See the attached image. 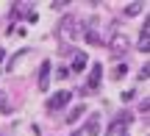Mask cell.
<instances>
[{"instance_id": "6da1fadb", "label": "cell", "mask_w": 150, "mask_h": 136, "mask_svg": "<svg viewBox=\"0 0 150 136\" xmlns=\"http://www.w3.org/2000/svg\"><path fill=\"white\" fill-rule=\"evenodd\" d=\"M70 97H72L70 92H59L56 97H50V100H47V111H59V109H64V106L70 103Z\"/></svg>"}, {"instance_id": "7a4b0ae2", "label": "cell", "mask_w": 150, "mask_h": 136, "mask_svg": "<svg viewBox=\"0 0 150 136\" xmlns=\"http://www.w3.org/2000/svg\"><path fill=\"white\" fill-rule=\"evenodd\" d=\"M59 33H61L64 39H75V36H78V33H75V20H72V17H64V20H61Z\"/></svg>"}, {"instance_id": "3957f363", "label": "cell", "mask_w": 150, "mask_h": 136, "mask_svg": "<svg viewBox=\"0 0 150 136\" xmlns=\"http://www.w3.org/2000/svg\"><path fill=\"white\" fill-rule=\"evenodd\" d=\"M47 86H50V61H42V67H39V89L47 92Z\"/></svg>"}, {"instance_id": "277c9868", "label": "cell", "mask_w": 150, "mask_h": 136, "mask_svg": "<svg viewBox=\"0 0 150 136\" xmlns=\"http://www.w3.org/2000/svg\"><path fill=\"white\" fill-rule=\"evenodd\" d=\"M128 120H131V117H128V114H122V117H120V120L111 125V131H108L106 136H128V133H125V125H128Z\"/></svg>"}, {"instance_id": "5b68a950", "label": "cell", "mask_w": 150, "mask_h": 136, "mask_svg": "<svg viewBox=\"0 0 150 136\" xmlns=\"http://www.w3.org/2000/svg\"><path fill=\"white\" fill-rule=\"evenodd\" d=\"M83 133H86V136H100V114H92V117H89Z\"/></svg>"}, {"instance_id": "8992f818", "label": "cell", "mask_w": 150, "mask_h": 136, "mask_svg": "<svg viewBox=\"0 0 150 136\" xmlns=\"http://www.w3.org/2000/svg\"><path fill=\"white\" fill-rule=\"evenodd\" d=\"M100 75H103L100 64H95V67H92V75H89V83H86V92H95V89H97V83H100Z\"/></svg>"}, {"instance_id": "52a82bcc", "label": "cell", "mask_w": 150, "mask_h": 136, "mask_svg": "<svg viewBox=\"0 0 150 136\" xmlns=\"http://www.w3.org/2000/svg\"><path fill=\"white\" fill-rule=\"evenodd\" d=\"M86 67V53H75V58H72V72H81Z\"/></svg>"}, {"instance_id": "ba28073f", "label": "cell", "mask_w": 150, "mask_h": 136, "mask_svg": "<svg viewBox=\"0 0 150 136\" xmlns=\"http://www.w3.org/2000/svg\"><path fill=\"white\" fill-rule=\"evenodd\" d=\"M125 44H128V42H125V36H114L111 50H114V53H120V50H125Z\"/></svg>"}, {"instance_id": "9c48e42d", "label": "cell", "mask_w": 150, "mask_h": 136, "mask_svg": "<svg viewBox=\"0 0 150 136\" xmlns=\"http://www.w3.org/2000/svg\"><path fill=\"white\" fill-rule=\"evenodd\" d=\"M83 111H86V109H83V106H78V109H72V111H70V114H67V122H75V120H78V117H81V114H83Z\"/></svg>"}, {"instance_id": "30bf717a", "label": "cell", "mask_w": 150, "mask_h": 136, "mask_svg": "<svg viewBox=\"0 0 150 136\" xmlns=\"http://www.w3.org/2000/svg\"><path fill=\"white\" fill-rule=\"evenodd\" d=\"M139 11H142V3H131L128 8H125V14H128V17H134V14H139Z\"/></svg>"}, {"instance_id": "8fae6325", "label": "cell", "mask_w": 150, "mask_h": 136, "mask_svg": "<svg viewBox=\"0 0 150 136\" xmlns=\"http://www.w3.org/2000/svg\"><path fill=\"white\" fill-rule=\"evenodd\" d=\"M125 72H128V67H125V64H122V67H117V72H114V75H117V78H122V75H125Z\"/></svg>"}, {"instance_id": "7c38bea8", "label": "cell", "mask_w": 150, "mask_h": 136, "mask_svg": "<svg viewBox=\"0 0 150 136\" xmlns=\"http://www.w3.org/2000/svg\"><path fill=\"white\" fill-rule=\"evenodd\" d=\"M3 58H6V50H0V64H3Z\"/></svg>"}, {"instance_id": "4fadbf2b", "label": "cell", "mask_w": 150, "mask_h": 136, "mask_svg": "<svg viewBox=\"0 0 150 136\" xmlns=\"http://www.w3.org/2000/svg\"><path fill=\"white\" fill-rule=\"evenodd\" d=\"M75 136H78V133H75Z\"/></svg>"}]
</instances>
